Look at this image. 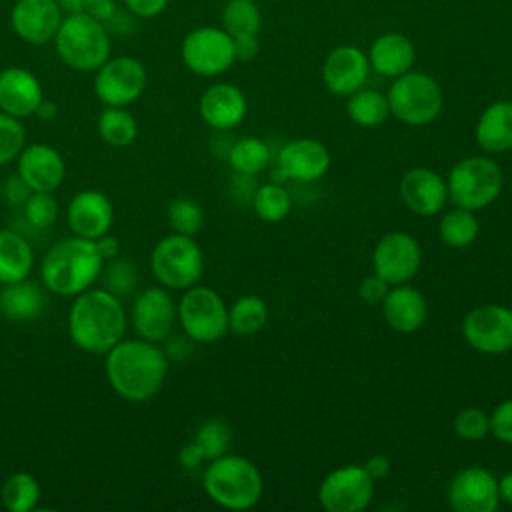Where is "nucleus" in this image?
<instances>
[{"mask_svg":"<svg viewBox=\"0 0 512 512\" xmlns=\"http://www.w3.org/2000/svg\"><path fill=\"white\" fill-rule=\"evenodd\" d=\"M192 442L200 448L204 460L210 462L228 452L232 442V430L224 420L208 418L196 428Z\"/></svg>","mask_w":512,"mask_h":512,"instance_id":"38","label":"nucleus"},{"mask_svg":"<svg viewBox=\"0 0 512 512\" xmlns=\"http://www.w3.org/2000/svg\"><path fill=\"white\" fill-rule=\"evenodd\" d=\"M364 470L368 472V476L378 482V480H384L388 474H390V460L388 456L384 454H374L368 458V462L364 464Z\"/></svg>","mask_w":512,"mask_h":512,"instance_id":"51","label":"nucleus"},{"mask_svg":"<svg viewBox=\"0 0 512 512\" xmlns=\"http://www.w3.org/2000/svg\"><path fill=\"white\" fill-rule=\"evenodd\" d=\"M66 222L74 236L96 240L110 232L114 206L102 190L86 188L72 196L66 208Z\"/></svg>","mask_w":512,"mask_h":512,"instance_id":"18","label":"nucleus"},{"mask_svg":"<svg viewBox=\"0 0 512 512\" xmlns=\"http://www.w3.org/2000/svg\"><path fill=\"white\" fill-rule=\"evenodd\" d=\"M490 434L504 444H512V398L490 412Z\"/></svg>","mask_w":512,"mask_h":512,"instance_id":"44","label":"nucleus"},{"mask_svg":"<svg viewBox=\"0 0 512 512\" xmlns=\"http://www.w3.org/2000/svg\"><path fill=\"white\" fill-rule=\"evenodd\" d=\"M202 488L222 508L248 510L262 498L264 480L252 460L226 452L208 462L202 474Z\"/></svg>","mask_w":512,"mask_h":512,"instance_id":"4","label":"nucleus"},{"mask_svg":"<svg viewBox=\"0 0 512 512\" xmlns=\"http://www.w3.org/2000/svg\"><path fill=\"white\" fill-rule=\"evenodd\" d=\"M178 322L192 342L212 344L228 332V306L222 296L208 286H190L176 304Z\"/></svg>","mask_w":512,"mask_h":512,"instance_id":"9","label":"nucleus"},{"mask_svg":"<svg viewBox=\"0 0 512 512\" xmlns=\"http://www.w3.org/2000/svg\"><path fill=\"white\" fill-rule=\"evenodd\" d=\"M252 208L260 220L270 224L280 222L292 210V196L284 186L268 182L256 188L252 196Z\"/></svg>","mask_w":512,"mask_h":512,"instance_id":"36","label":"nucleus"},{"mask_svg":"<svg viewBox=\"0 0 512 512\" xmlns=\"http://www.w3.org/2000/svg\"><path fill=\"white\" fill-rule=\"evenodd\" d=\"M480 232L478 218L472 210L454 206L452 210L444 212L438 224L440 240L450 248H466L470 246Z\"/></svg>","mask_w":512,"mask_h":512,"instance_id":"35","label":"nucleus"},{"mask_svg":"<svg viewBox=\"0 0 512 512\" xmlns=\"http://www.w3.org/2000/svg\"><path fill=\"white\" fill-rule=\"evenodd\" d=\"M368 56L350 44L336 46L322 64L324 86L336 96H350L368 80Z\"/></svg>","mask_w":512,"mask_h":512,"instance_id":"22","label":"nucleus"},{"mask_svg":"<svg viewBox=\"0 0 512 512\" xmlns=\"http://www.w3.org/2000/svg\"><path fill=\"white\" fill-rule=\"evenodd\" d=\"M44 312V294L32 280L2 284L0 314L10 322H32Z\"/></svg>","mask_w":512,"mask_h":512,"instance_id":"28","label":"nucleus"},{"mask_svg":"<svg viewBox=\"0 0 512 512\" xmlns=\"http://www.w3.org/2000/svg\"><path fill=\"white\" fill-rule=\"evenodd\" d=\"M474 138L488 154L512 150V100H498L490 104L476 122Z\"/></svg>","mask_w":512,"mask_h":512,"instance_id":"27","label":"nucleus"},{"mask_svg":"<svg viewBox=\"0 0 512 512\" xmlns=\"http://www.w3.org/2000/svg\"><path fill=\"white\" fill-rule=\"evenodd\" d=\"M448 502L456 512H494L500 504L498 478L482 466L462 468L450 480Z\"/></svg>","mask_w":512,"mask_h":512,"instance_id":"16","label":"nucleus"},{"mask_svg":"<svg viewBox=\"0 0 512 512\" xmlns=\"http://www.w3.org/2000/svg\"><path fill=\"white\" fill-rule=\"evenodd\" d=\"M42 498L40 484L30 472H14L0 486L2 506L10 512H32Z\"/></svg>","mask_w":512,"mask_h":512,"instance_id":"30","label":"nucleus"},{"mask_svg":"<svg viewBox=\"0 0 512 512\" xmlns=\"http://www.w3.org/2000/svg\"><path fill=\"white\" fill-rule=\"evenodd\" d=\"M328 148L314 138H296L286 142L276 158L278 172L296 182H314L330 168Z\"/></svg>","mask_w":512,"mask_h":512,"instance_id":"20","label":"nucleus"},{"mask_svg":"<svg viewBox=\"0 0 512 512\" xmlns=\"http://www.w3.org/2000/svg\"><path fill=\"white\" fill-rule=\"evenodd\" d=\"M16 174L32 192H54L66 178L62 154L44 142H32L16 158Z\"/></svg>","mask_w":512,"mask_h":512,"instance_id":"17","label":"nucleus"},{"mask_svg":"<svg viewBox=\"0 0 512 512\" xmlns=\"http://www.w3.org/2000/svg\"><path fill=\"white\" fill-rule=\"evenodd\" d=\"M400 198L410 212L418 216H436L448 202V186L436 170L416 166L404 172L400 180Z\"/></svg>","mask_w":512,"mask_h":512,"instance_id":"21","label":"nucleus"},{"mask_svg":"<svg viewBox=\"0 0 512 512\" xmlns=\"http://www.w3.org/2000/svg\"><path fill=\"white\" fill-rule=\"evenodd\" d=\"M268 322V306L256 294L240 296L228 308V330L236 336H254Z\"/></svg>","mask_w":512,"mask_h":512,"instance_id":"32","label":"nucleus"},{"mask_svg":"<svg viewBox=\"0 0 512 512\" xmlns=\"http://www.w3.org/2000/svg\"><path fill=\"white\" fill-rule=\"evenodd\" d=\"M104 258L94 240L70 236L56 242L42 258L40 280L56 296L74 298L96 284Z\"/></svg>","mask_w":512,"mask_h":512,"instance_id":"3","label":"nucleus"},{"mask_svg":"<svg viewBox=\"0 0 512 512\" xmlns=\"http://www.w3.org/2000/svg\"><path fill=\"white\" fill-rule=\"evenodd\" d=\"M34 252L30 242L16 230H0V284H12L30 278Z\"/></svg>","mask_w":512,"mask_h":512,"instance_id":"29","label":"nucleus"},{"mask_svg":"<svg viewBox=\"0 0 512 512\" xmlns=\"http://www.w3.org/2000/svg\"><path fill=\"white\" fill-rule=\"evenodd\" d=\"M44 100L40 80L22 66H10L0 72V110L14 118L34 116Z\"/></svg>","mask_w":512,"mask_h":512,"instance_id":"24","label":"nucleus"},{"mask_svg":"<svg viewBox=\"0 0 512 512\" xmlns=\"http://www.w3.org/2000/svg\"><path fill=\"white\" fill-rule=\"evenodd\" d=\"M24 146L26 130L22 120L0 110V166L14 162Z\"/></svg>","mask_w":512,"mask_h":512,"instance_id":"41","label":"nucleus"},{"mask_svg":"<svg viewBox=\"0 0 512 512\" xmlns=\"http://www.w3.org/2000/svg\"><path fill=\"white\" fill-rule=\"evenodd\" d=\"M126 8L140 18H154L168 6V0H124Z\"/></svg>","mask_w":512,"mask_h":512,"instance_id":"48","label":"nucleus"},{"mask_svg":"<svg viewBox=\"0 0 512 512\" xmlns=\"http://www.w3.org/2000/svg\"><path fill=\"white\" fill-rule=\"evenodd\" d=\"M390 114L408 126H424L438 118L444 96L440 84L426 72H404L388 88Z\"/></svg>","mask_w":512,"mask_h":512,"instance_id":"8","label":"nucleus"},{"mask_svg":"<svg viewBox=\"0 0 512 512\" xmlns=\"http://www.w3.org/2000/svg\"><path fill=\"white\" fill-rule=\"evenodd\" d=\"M168 224L172 232L194 236L204 224V212L200 204L192 198H176L168 204Z\"/></svg>","mask_w":512,"mask_h":512,"instance_id":"40","label":"nucleus"},{"mask_svg":"<svg viewBox=\"0 0 512 512\" xmlns=\"http://www.w3.org/2000/svg\"><path fill=\"white\" fill-rule=\"evenodd\" d=\"M60 60L78 72H96L110 58V34L106 24L86 12L66 14L54 36Z\"/></svg>","mask_w":512,"mask_h":512,"instance_id":"5","label":"nucleus"},{"mask_svg":"<svg viewBox=\"0 0 512 512\" xmlns=\"http://www.w3.org/2000/svg\"><path fill=\"white\" fill-rule=\"evenodd\" d=\"M136 264L128 258H112L108 262H104L102 268V280H104V288L108 292H112L114 296L122 298V296H130L136 290V282H138V274H136Z\"/></svg>","mask_w":512,"mask_h":512,"instance_id":"39","label":"nucleus"},{"mask_svg":"<svg viewBox=\"0 0 512 512\" xmlns=\"http://www.w3.org/2000/svg\"><path fill=\"white\" fill-rule=\"evenodd\" d=\"M148 84L144 64L134 56L108 58L94 76V94L104 106H122L136 102Z\"/></svg>","mask_w":512,"mask_h":512,"instance_id":"10","label":"nucleus"},{"mask_svg":"<svg viewBox=\"0 0 512 512\" xmlns=\"http://www.w3.org/2000/svg\"><path fill=\"white\" fill-rule=\"evenodd\" d=\"M150 270L160 286L168 290H186L194 286L204 272V254L194 236L168 234L156 242L150 254Z\"/></svg>","mask_w":512,"mask_h":512,"instance_id":"7","label":"nucleus"},{"mask_svg":"<svg viewBox=\"0 0 512 512\" xmlns=\"http://www.w3.org/2000/svg\"><path fill=\"white\" fill-rule=\"evenodd\" d=\"M24 218L34 228H50L58 220V202L52 192H30L22 204Z\"/></svg>","mask_w":512,"mask_h":512,"instance_id":"42","label":"nucleus"},{"mask_svg":"<svg viewBox=\"0 0 512 512\" xmlns=\"http://www.w3.org/2000/svg\"><path fill=\"white\" fill-rule=\"evenodd\" d=\"M100 138L112 148H126L138 136L136 118L122 106H104L96 120Z\"/></svg>","mask_w":512,"mask_h":512,"instance_id":"31","label":"nucleus"},{"mask_svg":"<svg viewBox=\"0 0 512 512\" xmlns=\"http://www.w3.org/2000/svg\"><path fill=\"white\" fill-rule=\"evenodd\" d=\"M510 312H512V302H510Z\"/></svg>","mask_w":512,"mask_h":512,"instance_id":"56","label":"nucleus"},{"mask_svg":"<svg viewBox=\"0 0 512 512\" xmlns=\"http://www.w3.org/2000/svg\"><path fill=\"white\" fill-rule=\"evenodd\" d=\"M104 374L110 388L128 402L156 396L168 374V354L156 342L122 338L104 354Z\"/></svg>","mask_w":512,"mask_h":512,"instance_id":"1","label":"nucleus"},{"mask_svg":"<svg viewBox=\"0 0 512 512\" xmlns=\"http://www.w3.org/2000/svg\"><path fill=\"white\" fill-rule=\"evenodd\" d=\"M462 336L470 348L482 354L512 350V312L500 304L472 308L462 320Z\"/></svg>","mask_w":512,"mask_h":512,"instance_id":"13","label":"nucleus"},{"mask_svg":"<svg viewBox=\"0 0 512 512\" xmlns=\"http://www.w3.org/2000/svg\"><path fill=\"white\" fill-rule=\"evenodd\" d=\"M94 242H96V246H98V252L102 254L104 262H108V260H112V258L120 256V250H122V248H120V240H118L116 236L104 234V236L96 238Z\"/></svg>","mask_w":512,"mask_h":512,"instance_id":"52","label":"nucleus"},{"mask_svg":"<svg viewBox=\"0 0 512 512\" xmlns=\"http://www.w3.org/2000/svg\"><path fill=\"white\" fill-rule=\"evenodd\" d=\"M126 310L106 288H88L74 296L68 310V334L76 348L104 356L126 334Z\"/></svg>","mask_w":512,"mask_h":512,"instance_id":"2","label":"nucleus"},{"mask_svg":"<svg viewBox=\"0 0 512 512\" xmlns=\"http://www.w3.org/2000/svg\"><path fill=\"white\" fill-rule=\"evenodd\" d=\"M392 286L384 280V278H380L378 274H370V276H366L362 282H360V286H358V296L366 302V304H370V306H374V304H382V300L386 298V294H388V290H390Z\"/></svg>","mask_w":512,"mask_h":512,"instance_id":"45","label":"nucleus"},{"mask_svg":"<svg viewBox=\"0 0 512 512\" xmlns=\"http://www.w3.org/2000/svg\"><path fill=\"white\" fill-rule=\"evenodd\" d=\"M84 12L88 16H92L94 20L106 24L114 18L116 14V2L114 0H86L84 4Z\"/></svg>","mask_w":512,"mask_h":512,"instance_id":"49","label":"nucleus"},{"mask_svg":"<svg viewBox=\"0 0 512 512\" xmlns=\"http://www.w3.org/2000/svg\"><path fill=\"white\" fill-rule=\"evenodd\" d=\"M374 480L364 466L346 464L328 472L318 486V502L328 512H360L374 498Z\"/></svg>","mask_w":512,"mask_h":512,"instance_id":"11","label":"nucleus"},{"mask_svg":"<svg viewBox=\"0 0 512 512\" xmlns=\"http://www.w3.org/2000/svg\"><path fill=\"white\" fill-rule=\"evenodd\" d=\"M180 54L186 68L198 76H218L236 62L232 36L224 28L214 26L188 32L182 40Z\"/></svg>","mask_w":512,"mask_h":512,"instance_id":"12","label":"nucleus"},{"mask_svg":"<svg viewBox=\"0 0 512 512\" xmlns=\"http://www.w3.org/2000/svg\"><path fill=\"white\" fill-rule=\"evenodd\" d=\"M222 24L230 36L258 34L262 14L254 0H228L222 10Z\"/></svg>","mask_w":512,"mask_h":512,"instance_id":"37","label":"nucleus"},{"mask_svg":"<svg viewBox=\"0 0 512 512\" xmlns=\"http://www.w3.org/2000/svg\"><path fill=\"white\" fill-rule=\"evenodd\" d=\"M30 188L28 184L18 176L12 174L10 178L4 180V184H0V196L10 204V206H22L26 202V198L30 196Z\"/></svg>","mask_w":512,"mask_h":512,"instance_id":"46","label":"nucleus"},{"mask_svg":"<svg viewBox=\"0 0 512 512\" xmlns=\"http://www.w3.org/2000/svg\"><path fill=\"white\" fill-rule=\"evenodd\" d=\"M382 314L392 330L410 334L426 322L428 304L420 290L408 284H398L392 286L382 300Z\"/></svg>","mask_w":512,"mask_h":512,"instance_id":"25","label":"nucleus"},{"mask_svg":"<svg viewBox=\"0 0 512 512\" xmlns=\"http://www.w3.org/2000/svg\"><path fill=\"white\" fill-rule=\"evenodd\" d=\"M270 162V148L262 138H238L228 150V164L240 176H256Z\"/></svg>","mask_w":512,"mask_h":512,"instance_id":"33","label":"nucleus"},{"mask_svg":"<svg viewBox=\"0 0 512 512\" xmlns=\"http://www.w3.org/2000/svg\"><path fill=\"white\" fill-rule=\"evenodd\" d=\"M422 266V248L408 232L384 234L372 252L374 274L384 278L390 286L406 284Z\"/></svg>","mask_w":512,"mask_h":512,"instance_id":"14","label":"nucleus"},{"mask_svg":"<svg viewBox=\"0 0 512 512\" xmlns=\"http://www.w3.org/2000/svg\"><path fill=\"white\" fill-rule=\"evenodd\" d=\"M346 112L354 124L362 128H376L390 116V106L384 94L360 88L348 96Z\"/></svg>","mask_w":512,"mask_h":512,"instance_id":"34","label":"nucleus"},{"mask_svg":"<svg viewBox=\"0 0 512 512\" xmlns=\"http://www.w3.org/2000/svg\"><path fill=\"white\" fill-rule=\"evenodd\" d=\"M202 120L214 130H230L238 126L248 112L244 92L228 82L208 86L198 102Z\"/></svg>","mask_w":512,"mask_h":512,"instance_id":"23","label":"nucleus"},{"mask_svg":"<svg viewBox=\"0 0 512 512\" xmlns=\"http://www.w3.org/2000/svg\"><path fill=\"white\" fill-rule=\"evenodd\" d=\"M178 462H180L182 468L194 470V468H198V466H200L202 462H206V460H204L200 448L190 440L188 444H184V446L180 448V452H178Z\"/></svg>","mask_w":512,"mask_h":512,"instance_id":"50","label":"nucleus"},{"mask_svg":"<svg viewBox=\"0 0 512 512\" xmlns=\"http://www.w3.org/2000/svg\"><path fill=\"white\" fill-rule=\"evenodd\" d=\"M414 46L412 42L398 32H388L378 36L370 44L368 62L374 72L386 78H398L408 72L414 64Z\"/></svg>","mask_w":512,"mask_h":512,"instance_id":"26","label":"nucleus"},{"mask_svg":"<svg viewBox=\"0 0 512 512\" xmlns=\"http://www.w3.org/2000/svg\"><path fill=\"white\" fill-rule=\"evenodd\" d=\"M56 114H58V106L52 100H46V98L38 104V108L34 112V116L40 118V120H52V118H56Z\"/></svg>","mask_w":512,"mask_h":512,"instance_id":"53","label":"nucleus"},{"mask_svg":"<svg viewBox=\"0 0 512 512\" xmlns=\"http://www.w3.org/2000/svg\"><path fill=\"white\" fill-rule=\"evenodd\" d=\"M232 44H234V56L236 60L248 62L252 58H256L260 44L256 34H244V36H232Z\"/></svg>","mask_w":512,"mask_h":512,"instance_id":"47","label":"nucleus"},{"mask_svg":"<svg viewBox=\"0 0 512 512\" xmlns=\"http://www.w3.org/2000/svg\"><path fill=\"white\" fill-rule=\"evenodd\" d=\"M446 186L454 206L478 212L500 196L504 174L500 164L488 156H466L450 168Z\"/></svg>","mask_w":512,"mask_h":512,"instance_id":"6","label":"nucleus"},{"mask_svg":"<svg viewBox=\"0 0 512 512\" xmlns=\"http://www.w3.org/2000/svg\"><path fill=\"white\" fill-rule=\"evenodd\" d=\"M62 18L64 14L54 0H18L10 12L16 36L34 46L54 42Z\"/></svg>","mask_w":512,"mask_h":512,"instance_id":"19","label":"nucleus"},{"mask_svg":"<svg viewBox=\"0 0 512 512\" xmlns=\"http://www.w3.org/2000/svg\"><path fill=\"white\" fill-rule=\"evenodd\" d=\"M176 320V304L164 286H148L132 302L130 322L138 338L160 344L168 340Z\"/></svg>","mask_w":512,"mask_h":512,"instance_id":"15","label":"nucleus"},{"mask_svg":"<svg viewBox=\"0 0 512 512\" xmlns=\"http://www.w3.org/2000/svg\"><path fill=\"white\" fill-rule=\"evenodd\" d=\"M454 432L458 438L468 442L482 440L490 434V414L476 406L464 408L454 418Z\"/></svg>","mask_w":512,"mask_h":512,"instance_id":"43","label":"nucleus"},{"mask_svg":"<svg viewBox=\"0 0 512 512\" xmlns=\"http://www.w3.org/2000/svg\"><path fill=\"white\" fill-rule=\"evenodd\" d=\"M58 4V8L62 10V14H78L84 12V4L86 0H54Z\"/></svg>","mask_w":512,"mask_h":512,"instance_id":"55","label":"nucleus"},{"mask_svg":"<svg viewBox=\"0 0 512 512\" xmlns=\"http://www.w3.org/2000/svg\"><path fill=\"white\" fill-rule=\"evenodd\" d=\"M498 494H500V500L512 506V472L498 478Z\"/></svg>","mask_w":512,"mask_h":512,"instance_id":"54","label":"nucleus"}]
</instances>
